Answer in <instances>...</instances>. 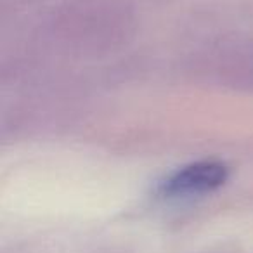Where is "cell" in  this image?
I'll return each instance as SVG.
<instances>
[{
    "label": "cell",
    "instance_id": "1",
    "mask_svg": "<svg viewBox=\"0 0 253 253\" xmlns=\"http://www.w3.org/2000/svg\"><path fill=\"white\" fill-rule=\"evenodd\" d=\"M229 179L227 165L213 160L189 163L172 172L158 184V194L165 200L203 196L218 189Z\"/></svg>",
    "mask_w": 253,
    "mask_h": 253
}]
</instances>
